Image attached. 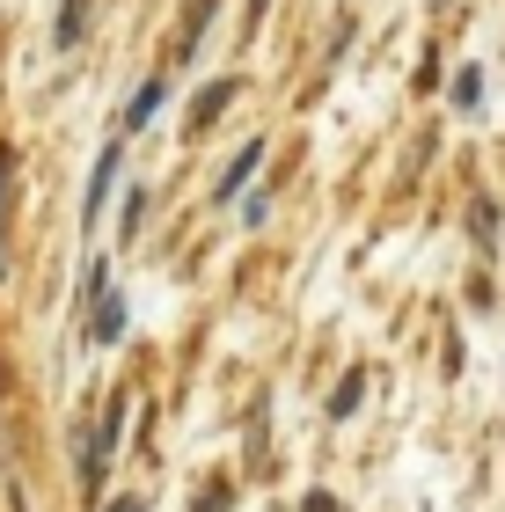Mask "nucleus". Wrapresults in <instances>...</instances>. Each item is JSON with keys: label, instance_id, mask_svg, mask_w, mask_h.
I'll list each match as a JSON object with an SVG mask.
<instances>
[{"label": "nucleus", "instance_id": "nucleus-12", "mask_svg": "<svg viewBox=\"0 0 505 512\" xmlns=\"http://www.w3.org/2000/svg\"><path fill=\"white\" fill-rule=\"evenodd\" d=\"M301 512H337V498H330V491H308V498H301Z\"/></svg>", "mask_w": 505, "mask_h": 512}, {"label": "nucleus", "instance_id": "nucleus-9", "mask_svg": "<svg viewBox=\"0 0 505 512\" xmlns=\"http://www.w3.org/2000/svg\"><path fill=\"white\" fill-rule=\"evenodd\" d=\"M154 110H162V81H147L140 96H132V110H125V125H147Z\"/></svg>", "mask_w": 505, "mask_h": 512}, {"label": "nucleus", "instance_id": "nucleus-3", "mask_svg": "<svg viewBox=\"0 0 505 512\" xmlns=\"http://www.w3.org/2000/svg\"><path fill=\"white\" fill-rule=\"evenodd\" d=\"M257 161H264V139H249V147H242L235 161H227V176H220V205L249 191V176H257Z\"/></svg>", "mask_w": 505, "mask_h": 512}, {"label": "nucleus", "instance_id": "nucleus-5", "mask_svg": "<svg viewBox=\"0 0 505 512\" xmlns=\"http://www.w3.org/2000/svg\"><path fill=\"white\" fill-rule=\"evenodd\" d=\"M227 103H235V81H205V88H198V103H191V132H205Z\"/></svg>", "mask_w": 505, "mask_h": 512}, {"label": "nucleus", "instance_id": "nucleus-6", "mask_svg": "<svg viewBox=\"0 0 505 512\" xmlns=\"http://www.w3.org/2000/svg\"><path fill=\"white\" fill-rule=\"evenodd\" d=\"M88 308H96V322H88V337H96V344H110V337L125 330V300H118V293H96Z\"/></svg>", "mask_w": 505, "mask_h": 512}, {"label": "nucleus", "instance_id": "nucleus-14", "mask_svg": "<svg viewBox=\"0 0 505 512\" xmlns=\"http://www.w3.org/2000/svg\"><path fill=\"white\" fill-rule=\"evenodd\" d=\"M264 8H271V0H249V30H257V22H264Z\"/></svg>", "mask_w": 505, "mask_h": 512}, {"label": "nucleus", "instance_id": "nucleus-8", "mask_svg": "<svg viewBox=\"0 0 505 512\" xmlns=\"http://www.w3.org/2000/svg\"><path fill=\"white\" fill-rule=\"evenodd\" d=\"M359 403H366V374H359V366H352V374H344V381H337V395H330V417H352Z\"/></svg>", "mask_w": 505, "mask_h": 512}, {"label": "nucleus", "instance_id": "nucleus-2", "mask_svg": "<svg viewBox=\"0 0 505 512\" xmlns=\"http://www.w3.org/2000/svg\"><path fill=\"white\" fill-rule=\"evenodd\" d=\"M118 169H125V147H103V154H96V176H88V205H81L88 220L103 213V198H110V183H118Z\"/></svg>", "mask_w": 505, "mask_h": 512}, {"label": "nucleus", "instance_id": "nucleus-4", "mask_svg": "<svg viewBox=\"0 0 505 512\" xmlns=\"http://www.w3.org/2000/svg\"><path fill=\"white\" fill-rule=\"evenodd\" d=\"M220 0H191L183 8V30H176V59H198V37H205V22H213Z\"/></svg>", "mask_w": 505, "mask_h": 512}, {"label": "nucleus", "instance_id": "nucleus-10", "mask_svg": "<svg viewBox=\"0 0 505 512\" xmlns=\"http://www.w3.org/2000/svg\"><path fill=\"white\" fill-rule=\"evenodd\" d=\"M476 96H484V74H476V66H462V74H454V103L476 110Z\"/></svg>", "mask_w": 505, "mask_h": 512}, {"label": "nucleus", "instance_id": "nucleus-13", "mask_svg": "<svg viewBox=\"0 0 505 512\" xmlns=\"http://www.w3.org/2000/svg\"><path fill=\"white\" fill-rule=\"evenodd\" d=\"M8 169H15V154L0 147V205H8Z\"/></svg>", "mask_w": 505, "mask_h": 512}, {"label": "nucleus", "instance_id": "nucleus-11", "mask_svg": "<svg viewBox=\"0 0 505 512\" xmlns=\"http://www.w3.org/2000/svg\"><path fill=\"white\" fill-rule=\"evenodd\" d=\"M227 498H235V491H227V476H205V491H198V512H220Z\"/></svg>", "mask_w": 505, "mask_h": 512}, {"label": "nucleus", "instance_id": "nucleus-15", "mask_svg": "<svg viewBox=\"0 0 505 512\" xmlns=\"http://www.w3.org/2000/svg\"><path fill=\"white\" fill-rule=\"evenodd\" d=\"M110 512H147V505H140V498H118V505H110Z\"/></svg>", "mask_w": 505, "mask_h": 512}, {"label": "nucleus", "instance_id": "nucleus-7", "mask_svg": "<svg viewBox=\"0 0 505 512\" xmlns=\"http://www.w3.org/2000/svg\"><path fill=\"white\" fill-rule=\"evenodd\" d=\"M81 30H88V0H66V8H59V30H52V44L66 52V44H81Z\"/></svg>", "mask_w": 505, "mask_h": 512}, {"label": "nucleus", "instance_id": "nucleus-1", "mask_svg": "<svg viewBox=\"0 0 505 512\" xmlns=\"http://www.w3.org/2000/svg\"><path fill=\"white\" fill-rule=\"evenodd\" d=\"M118 432H125V395H110V410L96 417V439L81 454V491H103V461L118 454Z\"/></svg>", "mask_w": 505, "mask_h": 512}]
</instances>
